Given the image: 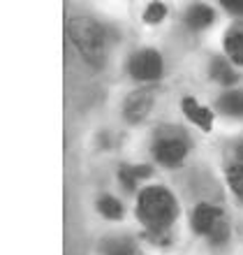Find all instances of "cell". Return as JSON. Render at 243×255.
I'll return each mask as SVG.
<instances>
[{
  "instance_id": "obj_1",
  "label": "cell",
  "mask_w": 243,
  "mask_h": 255,
  "mask_svg": "<svg viewBox=\"0 0 243 255\" xmlns=\"http://www.w3.org/2000/svg\"><path fill=\"white\" fill-rule=\"evenodd\" d=\"M137 213L151 232H165L178 216V204L167 188L153 186L141 190Z\"/></svg>"
},
{
  "instance_id": "obj_2",
  "label": "cell",
  "mask_w": 243,
  "mask_h": 255,
  "mask_svg": "<svg viewBox=\"0 0 243 255\" xmlns=\"http://www.w3.org/2000/svg\"><path fill=\"white\" fill-rule=\"evenodd\" d=\"M69 38L79 46V51L88 63L100 68L104 63L106 56V40H104V28L98 21H93L88 16H79L69 21Z\"/></svg>"
},
{
  "instance_id": "obj_3",
  "label": "cell",
  "mask_w": 243,
  "mask_h": 255,
  "mask_svg": "<svg viewBox=\"0 0 243 255\" xmlns=\"http://www.w3.org/2000/svg\"><path fill=\"white\" fill-rule=\"evenodd\" d=\"M130 75L135 77L137 82H155L162 75V58L158 51L153 49H144V51L135 53L128 63Z\"/></svg>"
},
{
  "instance_id": "obj_4",
  "label": "cell",
  "mask_w": 243,
  "mask_h": 255,
  "mask_svg": "<svg viewBox=\"0 0 243 255\" xmlns=\"http://www.w3.org/2000/svg\"><path fill=\"white\" fill-rule=\"evenodd\" d=\"M153 153L158 158V163L167 167H176L183 163V158L188 153V144L183 142V139H176V137H162L155 142L153 146Z\"/></svg>"
},
{
  "instance_id": "obj_5",
  "label": "cell",
  "mask_w": 243,
  "mask_h": 255,
  "mask_svg": "<svg viewBox=\"0 0 243 255\" xmlns=\"http://www.w3.org/2000/svg\"><path fill=\"white\" fill-rule=\"evenodd\" d=\"M151 107H153V93L141 88V90H135L132 95H128L125 107H123V114H125V119H128L130 123H139L146 114L151 112Z\"/></svg>"
},
{
  "instance_id": "obj_6",
  "label": "cell",
  "mask_w": 243,
  "mask_h": 255,
  "mask_svg": "<svg viewBox=\"0 0 243 255\" xmlns=\"http://www.w3.org/2000/svg\"><path fill=\"white\" fill-rule=\"evenodd\" d=\"M222 223V211L211 204H199L197 209L192 211V227L199 234H208L211 237L213 230Z\"/></svg>"
},
{
  "instance_id": "obj_7",
  "label": "cell",
  "mask_w": 243,
  "mask_h": 255,
  "mask_svg": "<svg viewBox=\"0 0 243 255\" xmlns=\"http://www.w3.org/2000/svg\"><path fill=\"white\" fill-rule=\"evenodd\" d=\"M183 112H185V116H188L190 121H195L202 130H211V126H213L211 109L202 107L195 98H185V100H183Z\"/></svg>"
},
{
  "instance_id": "obj_8",
  "label": "cell",
  "mask_w": 243,
  "mask_h": 255,
  "mask_svg": "<svg viewBox=\"0 0 243 255\" xmlns=\"http://www.w3.org/2000/svg\"><path fill=\"white\" fill-rule=\"evenodd\" d=\"M185 23L195 30H202L206 26H211L213 23V9L206 7V5H192L188 9V14H185Z\"/></svg>"
},
{
  "instance_id": "obj_9",
  "label": "cell",
  "mask_w": 243,
  "mask_h": 255,
  "mask_svg": "<svg viewBox=\"0 0 243 255\" xmlns=\"http://www.w3.org/2000/svg\"><path fill=\"white\" fill-rule=\"evenodd\" d=\"M218 109L227 116H243V90H229L218 100Z\"/></svg>"
},
{
  "instance_id": "obj_10",
  "label": "cell",
  "mask_w": 243,
  "mask_h": 255,
  "mask_svg": "<svg viewBox=\"0 0 243 255\" xmlns=\"http://www.w3.org/2000/svg\"><path fill=\"white\" fill-rule=\"evenodd\" d=\"M211 77L218 84H222V86H232V84L239 82V75L232 70V65H229L227 60H222V58H215L211 63Z\"/></svg>"
},
{
  "instance_id": "obj_11",
  "label": "cell",
  "mask_w": 243,
  "mask_h": 255,
  "mask_svg": "<svg viewBox=\"0 0 243 255\" xmlns=\"http://www.w3.org/2000/svg\"><path fill=\"white\" fill-rule=\"evenodd\" d=\"M225 49H227L229 58L243 65V30H232L225 38Z\"/></svg>"
},
{
  "instance_id": "obj_12",
  "label": "cell",
  "mask_w": 243,
  "mask_h": 255,
  "mask_svg": "<svg viewBox=\"0 0 243 255\" xmlns=\"http://www.w3.org/2000/svg\"><path fill=\"white\" fill-rule=\"evenodd\" d=\"M98 209L100 213L104 218H111V220H118V218H123V204L116 200V197L111 195H104L98 200Z\"/></svg>"
},
{
  "instance_id": "obj_13",
  "label": "cell",
  "mask_w": 243,
  "mask_h": 255,
  "mask_svg": "<svg viewBox=\"0 0 243 255\" xmlns=\"http://www.w3.org/2000/svg\"><path fill=\"white\" fill-rule=\"evenodd\" d=\"M148 174H151V167H148V165H139V167H123L118 176H121L123 186L132 190V188H135V181L144 179V176H148Z\"/></svg>"
},
{
  "instance_id": "obj_14",
  "label": "cell",
  "mask_w": 243,
  "mask_h": 255,
  "mask_svg": "<svg viewBox=\"0 0 243 255\" xmlns=\"http://www.w3.org/2000/svg\"><path fill=\"white\" fill-rule=\"evenodd\" d=\"M106 255H137V248L132 246V241L128 239H114L104 244Z\"/></svg>"
},
{
  "instance_id": "obj_15",
  "label": "cell",
  "mask_w": 243,
  "mask_h": 255,
  "mask_svg": "<svg viewBox=\"0 0 243 255\" xmlns=\"http://www.w3.org/2000/svg\"><path fill=\"white\" fill-rule=\"evenodd\" d=\"M227 181H229V186H232V190H234L236 195L243 197V165L229 167Z\"/></svg>"
},
{
  "instance_id": "obj_16",
  "label": "cell",
  "mask_w": 243,
  "mask_h": 255,
  "mask_svg": "<svg viewBox=\"0 0 243 255\" xmlns=\"http://www.w3.org/2000/svg\"><path fill=\"white\" fill-rule=\"evenodd\" d=\"M165 14H167V7H165L162 2H151L144 12V21L146 23H158V21L165 19Z\"/></svg>"
},
{
  "instance_id": "obj_17",
  "label": "cell",
  "mask_w": 243,
  "mask_h": 255,
  "mask_svg": "<svg viewBox=\"0 0 243 255\" xmlns=\"http://www.w3.org/2000/svg\"><path fill=\"white\" fill-rule=\"evenodd\" d=\"M222 7L232 14H243V0H222Z\"/></svg>"
},
{
  "instance_id": "obj_18",
  "label": "cell",
  "mask_w": 243,
  "mask_h": 255,
  "mask_svg": "<svg viewBox=\"0 0 243 255\" xmlns=\"http://www.w3.org/2000/svg\"><path fill=\"white\" fill-rule=\"evenodd\" d=\"M225 239H227V225H225V223H220V225L213 230L211 241H213V244H220V241H225Z\"/></svg>"
}]
</instances>
